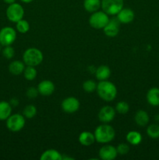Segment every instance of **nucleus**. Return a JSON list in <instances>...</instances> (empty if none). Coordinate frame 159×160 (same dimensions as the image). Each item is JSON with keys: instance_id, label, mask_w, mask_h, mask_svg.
Instances as JSON below:
<instances>
[{"instance_id": "obj_6", "label": "nucleus", "mask_w": 159, "mask_h": 160, "mask_svg": "<svg viewBox=\"0 0 159 160\" xmlns=\"http://www.w3.org/2000/svg\"><path fill=\"white\" fill-rule=\"evenodd\" d=\"M124 6L123 0H101V9L108 15H117Z\"/></svg>"}, {"instance_id": "obj_23", "label": "nucleus", "mask_w": 159, "mask_h": 160, "mask_svg": "<svg viewBox=\"0 0 159 160\" xmlns=\"http://www.w3.org/2000/svg\"><path fill=\"white\" fill-rule=\"evenodd\" d=\"M141 134L138 131H131L126 134V141L132 145H138L142 142Z\"/></svg>"}, {"instance_id": "obj_29", "label": "nucleus", "mask_w": 159, "mask_h": 160, "mask_svg": "<svg viewBox=\"0 0 159 160\" xmlns=\"http://www.w3.org/2000/svg\"><path fill=\"white\" fill-rule=\"evenodd\" d=\"M129 110V106L126 102L120 101L115 106V111L120 114H126L127 113L128 111Z\"/></svg>"}, {"instance_id": "obj_5", "label": "nucleus", "mask_w": 159, "mask_h": 160, "mask_svg": "<svg viewBox=\"0 0 159 160\" xmlns=\"http://www.w3.org/2000/svg\"><path fill=\"white\" fill-rule=\"evenodd\" d=\"M25 117L20 113L11 114L9 118L6 120V127L8 130L12 132L20 131L25 126Z\"/></svg>"}, {"instance_id": "obj_17", "label": "nucleus", "mask_w": 159, "mask_h": 160, "mask_svg": "<svg viewBox=\"0 0 159 160\" xmlns=\"http://www.w3.org/2000/svg\"><path fill=\"white\" fill-rule=\"evenodd\" d=\"M134 120L138 126L144 127L149 123L150 117L146 111L140 109L136 112L135 116H134Z\"/></svg>"}, {"instance_id": "obj_19", "label": "nucleus", "mask_w": 159, "mask_h": 160, "mask_svg": "<svg viewBox=\"0 0 159 160\" xmlns=\"http://www.w3.org/2000/svg\"><path fill=\"white\" fill-rule=\"evenodd\" d=\"M25 69L24 62L20 60H14L9 65V71L12 75H20L23 73Z\"/></svg>"}, {"instance_id": "obj_14", "label": "nucleus", "mask_w": 159, "mask_h": 160, "mask_svg": "<svg viewBox=\"0 0 159 160\" xmlns=\"http://www.w3.org/2000/svg\"><path fill=\"white\" fill-rule=\"evenodd\" d=\"M37 90L40 95L43 96H48L54 92L55 84L52 81L45 80L39 83L37 85Z\"/></svg>"}, {"instance_id": "obj_24", "label": "nucleus", "mask_w": 159, "mask_h": 160, "mask_svg": "<svg viewBox=\"0 0 159 160\" xmlns=\"http://www.w3.org/2000/svg\"><path fill=\"white\" fill-rule=\"evenodd\" d=\"M37 70L35 67H31V66H26L25 67L24 70H23V75H24L25 79L27 81H34L37 77Z\"/></svg>"}, {"instance_id": "obj_15", "label": "nucleus", "mask_w": 159, "mask_h": 160, "mask_svg": "<svg viewBox=\"0 0 159 160\" xmlns=\"http://www.w3.org/2000/svg\"><path fill=\"white\" fill-rule=\"evenodd\" d=\"M147 101L151 106H159V88H151L147 93Z\"/></svg>"}, {"instance_id": "obj_9", "label": "nucleus", "mask_w": 159, "mask_h": 160, "mask_svg": "<svg viewBox=\"0 0 159 160\" xmlns=\"http://www.w3.org/2000/svg\"><path fill=\"white\" fill-rule=\"evenodd\" d=\"M61 106H62V110L65 112L73 113L79 109L80 102L75 97H68L62 102Z\"/></svg>"}, {"instance_id": "obj_30", "label": "nucleus", "mask_w": 159, "mask_h": 160, "mask_svg": "<svg viewBox=\"0 0 159 160\" xmlns=\"http://www.w3.org/2000/svg\"><path fill=\"white\" fill-rule=\"evenodd\" d=\"M2 52V56L5 58L10 59L15 55V50H14V48L11 45H7V46H4Z\"/></svg>"}, {"instance_id": "obj_2", "label": "nucleus", "mask_w": 159, "mask_h": 160, "mask_svg": "<svg viewBox=\"0 0 159 160\" xmlns=\"http://www.w3.org/2000/svg\"><path fill=\"white\" fill-rule=\"evenodd\" d=\"M96 142L101 144H108L112 142L115 136V131L111 125L103 123L97 127L94 131Z\"/></svg>"}, {"instance_id": "obj_32", "label": "nucleus", "mask_w": 159, "mask_h": 160, "mask_svg": "<svg viewBox=\"0 0 159 160\" xmlns=\"http://www.w3.org/2000/svg\"><path fill=\"white\" fill-rule=\"evenodd\" d=\"M38 94V90H37V88H29L27 91H26V96L30 99H34V98H37Z\"/></svg>"}, {"instance_id": "obj_34", "label": "nucleus", "mask_w": 159, "mask_h": 160, "mask_svg": "<svg viewBox=\"0 0 159 160\" xmlns=\"http://www.w3.org/2000/svg\"><path fill=\"white\" fill-rule=\"evenodd\" d=\"M4 2H6V4H12V3L16 2V0H3Z\"/></svg>"}, {"instance_id": "obj_22", "label": "nucleus", "mask_w": 159, "mask_h": 160, "mask_svg": "<svg viewBox=\"0 0 159 160\" xmlns=\"http://www.w3.org/2000/svg\"><path fill=\"white\" fill-rule=\"evenodd\" d=\"M41 160H62V156L55 149H48L44 152L40 157Z\"/></svg>"}, {"instance_id": "obj_36", "label": "nucleus", "mask_w": 159, "mask_h": 160, "mask_svg": "<svg viewBox=\"0 0 159 160\" xmlns=\"http://www.w3.org/2000/svg\"><path fill=\"white\" fill-rule=\"evenodd\" d=\"M1 50H2V48H1V45H0V52H1Z\"/></svg>"}, {"instance_id": "obj_4", "label": "nucleus", "mask_w": 159, "mask_h": 160, "mask_svg": "<svg viewBox=\"0 0 159 160\" xmlns=\"http://www.w3.org/2000/svg\"><path fill=\"white\" fill-rule=\"evenodd\" d=\"M110 20L108 15L104 11H96L92 12L89 18V24L94 29H103Z\"/></svg>"}, {"instance_id": "obj_26", "label": "nucleus", "mask_w": 159, "mask_h": 160, "mask_svg": "<svg viewBox=\"0 0 159 160\" xmlns=\"http://www.w3.org/2000/svg\"><path fill=\"white\" fill-rule=\"evenodd\" d=\"M16 29L21 34H26L30 30V23L27 20L21 19L16 23Z\"/></svg>"}, {"instance_id": "obj_8", "label": "nucleus", "mask_w": 159, "mask_h": 160, "mask_svg": "<svg viewBox=\"0 0 159 160\" xmlns=\"http://www.w3.org/2000/svg\"><path fill=\"white\" fill-rule=\"evenodd\" d=\"M17 39V31L11 27H4L0 30V45H12Z\"/></svg>"}, {"instance_id": "obj_25", "label": "nucleus", "mask_w": 159, "mask_h": 160, "mask_svg": "<svg viewBox=\"0 0 159 160\" xmlns=\"http://www.w3.org/2000/svg\"><path fill=\"white\" fill-rule=\"evenodd\" d=\"M147 134L151 138H159V125L157 123H152L147 128Z\"/></svg>"}, {"instance_id": "obj_12", "label": "nucleus", "mask_w": 159, "mask_h": 160, "mask_svg": "<svg viewBox=\"0 0 159 160\" xmlns=\"http://www.w3.org/2000/svg\"><path fill=\"white\" fill-rule=\"evenodd\" d=\"M119 21L116 19H111L105 27L103 28L104 34L109 38H114L119 32Z\"/></svg>"}, {"instance_id": "obj_20", "label": "nucleus", "mask_w": 159, "mask_h": 160, "mask_svg": "<svg viewBox=\"0 0 159 160\" xmlns=\"http://www.w3.org/2000/svg\"><path fill=\"white\" fill-rule=\"evenodd\" d=\"M12 113V106L6 101L0 102V120H6Z\"/></svg>"}, {"instance_id": "obj_3", "label": "nucleus", "mask_w": 159, "mask_h": 160, "mask_svg": "<svg viewBox=\"0 0 159 160\" xmlns=\"http://www.w3.org/2000/svg\"><path fill=\"white\" fill-rule=\"evenodd\" d=\"M43 59V53L37 48H27L23 54V62L26 66L37 67L41 63Z\"/></svg>"}, {"instance_id": "obj_1", "label": "nucleus", "mask_w": 159, "mask_h": 160, "mask_svg": "<svg viewBox=\"0 0 159 160\" xmlns=\"http://www.w3.org/2000/svg\"><path fill=\"white\" fill-rule=\"evenodd\" d=\"M97 93L98 96L105 102L113 101L117 95V88L112 82L101 81L97 84Z\"/></svg>"}, {"instance_id": "obj_10", "label": "nucleus", "mask_w": 159, "mask_h": 160, "mask_svg": "<svg viewBox=\"0 0 159 160\" xmlns=\"http://www.w3.org/2000/svg\"><path fill=\"white\" fill-rule=\"evenodd\" d=\"M98 119L103 123H108L114 120L115 117V109L110 106H105L100 109Z\"/></svg>"}, {"instance_id": "obj_31", "label": "nucleus", "mask_w": 159, "mask_h": 160, "mask_svg": "<svg viewBox=\"0 0 159 160\" xmlns=\"http://www.w3.org/2000/svg\"><path fill=\"white\" fill-rule=\"evenodd\" d=\"M116 149L118 154L121 155V156H124V155H126L129 153L130 148H129V146L127 144L121 143L116 147Z\"/></svg>"}, {"instance_id": "obj_13", "label": "nucleus", "mask_w": 159, "mask_h": 160, "mask_svg": "<svg viewBox=\"0 0 159 160\" xmlns=\"http://www.w3.org/2000/svg\"><path fill=\"white\" fill-rule=\"evenodd\" d=\"M135 14L134 12L129 8H123L119 12L117 13V20L119 23L123 24H128L134 20Z\"/></svg>"}, {"instance_id": "obj_11", "label": "nucleus", "mask_w": 159, "mask_h": 160, "mask_svg": "<svg viewBox=\"0 0 159 160\" xmlns=\"http://www.w3.org/2000/svg\"><path fill=\"white\" fill-rule=\"evenodd\" d=\"M117 149L113 145H104L99 150V156L102 160H113L117 157Z\"/></svg>"}, {"instance_id": "obj_35", "label": "nucleus", "mask_w": 159, "mask_h": 160, "mask_svg": "<svg viewBox=\"0 0 159 160\" xmlns=\"http://www.w3.org/2000/svg\"><path fill=\"white\" fill-rule=\"evenodd\" d=\"M20 1L23 3H30L31 2L34 1V0H20Z\"/></svg>"}, {"instance_id": "obj_33", "label": "nucleus", "mask_w": 159, "mask_h": 160, "mask_svg": "<svg viewBox=\"0 0 159 160\" xmlns=\"http://www.w3.org/2000/svg\"><path fill=\"white\" fill-rule=\"evenodd\" d=\"M11 104V106H18V103H19V102H18V100L17 99H16V98H12V100H11L10 101V102H9Z\"/></svg>"}, {"instance_id": "obj_7", "label": "nucleus", "mask_w": 159, "mask_h": 160, "mask_svg": "<svg viewBox=\"0 0 159 160\" xmlns=\"http://www.w3.org/2000/svg\"><path fill=\"white\" fill-rule=\"evenodd\" d=\"M6 17L9 21L17 23V21L23 19L24 16V9L20 4L17 2L9 4L6 9Z\"/></svg>"}, {"instance_id": "obj_27", "label": "nucleus", "mask_w": 159, "mask_h": 160, "mask_svg": "<svg viewBox=\"0 0 159 160\" xmlns=\"http://www.w3.org/2000/svg\"><path fill=\"white\" fill-rule=\"evenodd\" d=\"M37 114V108L33 105H28L23 109V115L24 116L25 118L32 119Z\"/></svg>"}, {"instance_id": "obj_16", "label": "nucleus", "mask_w": 159, "mask_h": 160, "mask_svg": "<svg viewBox=\"0 0 159 160\" xmlns=\"http://www.w3.org/2000/svg\"><path fill=\"white\" fill-rule=\"evenodd\" d=\"M78 140L80 143L84 146H90L94 143L96 139H95L94 134L89 131H84L79 135Z\"/></svg>"}, {"instance_id": "obj_28", "label": "nucleus", "mask_w": 159, "mask_h": 160, "mask_svg": "<svg viewBox=\"0 0 159 160\" xmlns=\"http://www.w3.org/2000/svg\"><path fill=\"white\" fill-rule=\"evenodd\" d=\"M83 89L87 93H92L97 89V84L92 80H87L83 84Z\"/></svg>"}, {"instance_id": "obj_18", "label": "nucleus", "mask_w": 159, "mask_h": 160, "mask_svg": "<svg viewBox=\"0 0 159 160\" xmlns=\"http://www.w3.org/2000/svg\"><path fill=\"white\" fill-rule=\"evenodd\" d=\"M95 77L99 81H106L111 76V70L108 66L101 65L95 70Z\"/></svg>"}, {"instance_id": "obj_21", "label": "nucleus", "mask_w": 159, "mask_h": 160, "mask_svg": "<svg viewBox=\"0 0 159 160\" xmlns=\"http://www.w3.org/2000/svg\"><path fill=\"white\" fill-rule=\"evenodd\" d=\"M101 7V0H84V8L87 12H94Z\"/></svg>"}]
</instances>
